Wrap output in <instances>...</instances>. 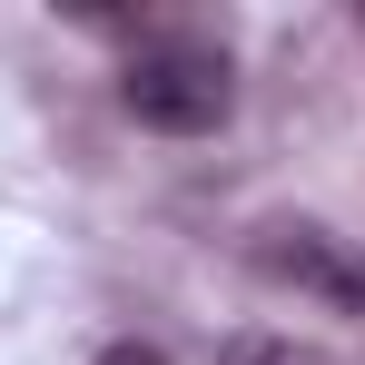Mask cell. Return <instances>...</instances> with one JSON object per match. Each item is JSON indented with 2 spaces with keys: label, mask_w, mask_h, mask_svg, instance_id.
Listing matches in <instances>:
<instances>
[{
  "label": "cell",
  "mask_w": 365,
  "mask_h": 365,
  "mask_svg": "<svg viewBox=\"0 0 365 365\" xmlns=\"http://www.w3.org/2000/svg\"><path fill=\"white\" fill-rule=\"evenodd\" d=\"M119 109L138 128H158V138H207V128H227V109H237V69L197 30H148L119 60Z\"/></svg>",
  "instance_id": "obj_1"
},
{
  "label": "cell",
  "mask_w": 365,
  "mask_h": 365,
  "mask_svg": "<svg viewBox=\"0 0 365 365\" xmlns=\"http://www.w3.org/2000/svg\"><path fill=\"white\" fill-rule=\"evenodd\" d=\"M257 277H277V287H297V297H326L346 306V316H365V257L336 227H316V217H267L257 227Z\"/></svg>",
  "instance_id": "obj_2"
},
{
  "label": "cell",
  "mask_w": 365,
  "mask_h": 365,
  "mask_svg": "<svg viewBox=\"0 0 365 365\" xmlns=\"http://www.w3.org/2000/svg\"><path fill=\"white\" fill-rule=\"evenodd\" d=\"M227 365H326V356H316V346H297V336H247Z\"/></svg>",
  "instance_id": "obj_3"
},
{
  "label": "cell",
  "mask_w": 365,
  "mask_h": 365,
  "mask_svg": "<svg viewBox=\"0 0 365 365\" xmlns=\"http://www.w3.org/2000/svg\"><path fill=\"white\" fill-rule=\"evenodd\" d=\"M99 365H168V356H158L148 336H119V346H99Z\"/></svg>",
  "instance_id": "obj_4"
}]
</instances>
